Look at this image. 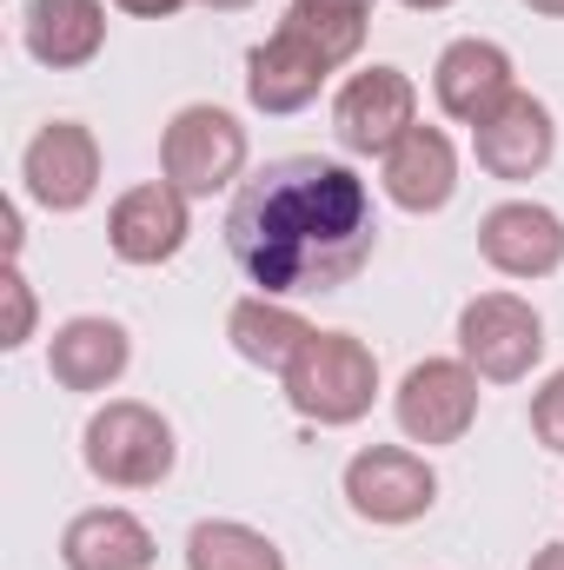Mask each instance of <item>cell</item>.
<instances>
[{
	"label": "cell",
	"instance_id": "1",
	"mask_svg": "<svg viewBox=\"0 0 564 570\" xmlns=\"http://www.w3.org/2000/svg\"><path fill=\"white\" fill-rule=\"evenodd\" d=\"M372 246L379 213L366 179L319 153L266 159L226 206V253L266 298L339 292L366 273Z\"/></svg>",
	"mask_w": 564,
	"mask_h": 570
},
{
	"label": "cell",
	"instance_id": "2",
	"mask_svg": "<svg viewBox=\"0 0 564 570\" xmlns=\"http://www.w3.org/2000/svg\"><path fill=\"white\" fill-rule=\"evenodd\" d=\"M280 385L305 425H359L379 399V358L352 332H312L280 372Z\"/></svg>",
	"mask_w": 564,
	"mask_h": 570
},
{
	"label": "cell",
	"instance_id": "3",
	"mask_svg": "<svg viewBox=\"0 0 564 570\" xmlns=\"http://www.w3.org/2000/svg\"><path fill=\"white\" fill-rule=\"evenodd\" d=\"M173 425L140 405V399H107L87 431H80V458H87V471L100 478V484H114V491H153L166 471H173Z\"/></svg>",
	"mask_w": 564,
	"mask_h": 570
},
{
	"label": "cell",
	"instance_id": "4",
	"mask_svg": "<svg viewBox=\"0 0 564 570\" xmlns=\"http://www.w3.org/2000/svg\"><path fill=\"white\" fill-rule=\"evenodd\" d=\"M458 358L478 379H492V385H518L545 358V318H538V305H525L518 292H478L458 312Z\"/></svg>",
	"mask_w": 564,
	"mask_h": 570
},
{
	"label": "cell",
	"instance_id": "5",
	"mask_svg": "<svg viewBox=\"0 0 564 570\" xmlns=\"http://www.w3.org/2000/svg\"><path fill=\"white\" fill-rule=\"evenodd\" d=\"M246 166V127L226 107H179L159 134V173L186 193L206 199L220 186H233Z\"/></svg>",
	"mask_w": 564,
	"mask_h": 570
},
{
	"label": "cell",
	"instance_id": "6",
	"mask_svg": "<svg viewBox=\"0 0 564 570\" xmlns=\"http://www.w3.org/2000/svg\"><path fill=\"white\" fill-rule=\"evenodd\" d=\"M346 504L366 524H419L438 504V471L412 444H366L346 464Z\"/></svg>",
	"mask_w": 564,
	"mask_h": 570
},
{
	"label": "cell",
	"instance_id": "7",
	"mask_svg": "<svg viewBox=\"0 0 564 570\" xmlns=\"http://www.w3.org/2000/svg\"><path fill=\"white\" fill-rule=\"evenodd\" d=\"M419 127V87H412V73H399V67H366V73H352L346 87H339V100H332V134L346 153H392V146L406 140Z\"/></svg>",
	"mask_w": 564,
	"mask_h": 570
},
{
	"label": "cell",
	"instance_id": "8",
	"mask_svg": "<svg viewBox=\"0 0 564 570\" xmlns=\"http://www.w3.org/2000/svg\"><path fill=\"white\" fill-rule=\"evenodd\" d=\"M392 419L412 444H458L478 425V372L465 358H419L392 392Z\"/></svg>",
	"mask_w": 564,
	"mask_h": 570
},
{
	"label": "cell",
	"instance_id": "9",
	"mask_svg": "<svg viewBox=\"0 0 564 570\" xmlns=\"http://www.w3.org/2000/svg\"><path fill=\"white\" fill-rule=\"evenodd\" d=\"M20 179L47 213H80L100 193V140L80 120H47L20 153Z\"/></svg>",
	"mask_w": 564,
	"mask_h": 570
},
{
	"label": "cell",
	"instance_id": "10",
	"mask_svg": "<svg viewBox=\"0 0 564 570\" xmlns=\"http://www.w3.org/2000/svg\"><path fill=\"white\" fill-rule=\"evenodd\" d=\"M478 253L505 279H552L564 266V219L538 199H505L478 219Z\"/></svg>",
	"mask_w": 564,
	"mask_h": 570
},
{
	"label": "cell",
	"instance_id": "11",
	"mask_svg": "<svg viewBox=\"0 0 564 570\" xmlns=\"http://www.w3.org/2000/svg\"><path fill=\"white\" fill-rule=\"evenodd\" d=\"M186 233H193V219H186V193L173 179L127 186L114 199V213H107V246L127 266H166L186 246Z\"/></svg>",
	"mask_w": 564,
	"mask_h": 570
},
{
	"label": "cell",
	"instance_id": "12",
	"mask_svg": "<svg viewBox=\"0 0 564 570\" xmlns=\"http://www.w3.org/2000/svg\"><path fill=\"white\" fill-rule=\"evenodd\" d=\"M518 94V80H512V53L498 47V40H451L445 53H438V67H431V100L458 120V127H478L485 114H498L505 100Z\"/></svg>",
	"mask_w": 564,
	"mask_h": 570
},
{
	"label": "cell",
	"instance_id": "13",
	"mask_svg": "<svg viewBox=\"0 0 564 570\" xmlns=\"http://www.w3.org/2000/svg\"><path fill=\"white\" fill-rule=\"evenodd\" d=\"M471 153H478V166L492 179H532L558 153V120H552V107L538 94H512L498 114H485L471 127Z\"/></svg>",
	"mask_w": 564,
	"mask_h": 570
},
{
	"label": "cell",
	"instance_id": "14",
	"mask_svg": "<svg viewBox=\"0 0 564 570\" xmlns=\"http://www.w3.org/2000/svg\"><path fill=\"white\" fill-rule=\"evenodd\" d=\"M325 73H332V60H325L305 33L273 27V40H260V47L246 53V100H253L260 114H299V107L319 100Z\"/></svg>",
	"mask_w": 564,
	"mask_h": 570
},
{
	"label": "cell",
	"instance_id": "15",
	"mask_svg": "<svg viewBox=\"0 0 564 570\" xmlns=\"http://www.w3.org/2000/svg\"><path fill=\"white\" fill-rule=\"evenodd\" d=\"M127 365H134V338H127L120 318L80 312V318H67V325L54 332V345H47V372H54V385H67V392H107V385H120Z\"/></svg>",
	"mask_w": 564,
	"mask_h": 570
},
{
	"label": "cell",
	"instance_id": "16",
	"mask_svg": "<svg viewBox=\"0 0 564 570\" xmlns=\"http://www.w3.org/2000/svg\"><path fill=\"white\" fill-rule=\"evenodd\" d=\"M458 193V146L438 127H412L386 153V199L399 213H445Z\"/></svg>",
	"mask_w": 564,
	"mask_h": 570
},
{
	"label": "cell",
	"instance_id": "17",
	"mask_svg": "<svg viewBox=\"0 0 564 570\" xmlns=\"http://www.w3.org/2000/svg\"><path fill=\"white\" fill-rule=\"evenodd\" d=\"M20 40L40 67L67 73V67H87L100 47H107V7L100 0H27L20 13Z\"/></svg>",
	"mask_w": 564,
	"mask_h": 570
},
{
	"label": "cell",
	"instance_id": "18",
	"mask_svg": "<svg viewBox=\"0 0 564 570\" xmlns=\"http://www.w3.org/2000/svg\"><path fill=\"white\" fill-rule=\"evenodd\" d=\"M159 558L153 551V531H146L134 511H80L67 531H60V564L67 570H146Z\"/></svg>",
	"mask_w": 564,
	"mask_h": 570
},
{
	"label": "cell",
	"instance_id": "19",
	"mask_svg": "<svg viewBox=\"0 0 564 570\" xmlns=\"http://www.w3.org/2000/svg\"><path fill=\"white\" fill-rule=\"evenodd\" d=\"M226 338H233V352L246 358V365H260V372H285L292 358H299V345L312 338V325L280 305V298H240L233 312H226Z\"/></svg>",
	"mask_w": 564,
	"mask_h": 570
},
{
	"label": "cell",
	"instance_id": "20",
	"mask_svg": "<svg viewBox=\"0 0 564 570\" xmlns=\"http://www.w3.org/2000/svg\"><path fill=\"white\" fill-rule=\"evenodd\" d=\"M186 570H285L280 544L240 518H206L186 538Z\"/></svg>",
	"mask_w": 564,
	"mask_h": 570
},
{
	"label": "cell",
	"instance_id": "21",
	"mask_svg": "<svg viewBox=\"0 0 564 570\" xmlns=\"http://www.w3.org/2000/svg\"><path fill=\"white\" fill-rule=\"evenodd\" d=\"M366 20H372V13H346V7H312V0H292L280 27L305 33V40H312L332 67H346V60H359V47H366Z\"/></svg>",
	"mask_w": 564,
	"mask_h": 570
},
{
	"label": "cell",
	"instance_id": "22",
	"mask_svg": "<svg viewBox=\"0 0 564 570\" xmlns=\"http://www.w3.org/2000/svg\"><path fill=\"white\" fill-rule=\"evenodd\" d=\"M532 438L545 451H564V372H552L538 392H532Z\"/></svg>",
	"mask_w": 564,
	"mask_h": 570
},
{
	"label": "cell",
	"instance_id": "23",
	"mask_svg": "<svg viewBox=\"0 0 564 570\" xmlns=\"http://www.w3.org/2000/svg\"><path fill=\"white\" fill-rule=\"evenodd\" d=\"M0 285H7V338H0V345L13 352V345L33 338V292H27V279H20V266H7Z\"/></svg>",
	"mask_w": 564,
	"mask_h": 570
},
{
	"label": "cell",
	"instance_id": "24",
	"mask_svg": "<svg viewBox=\"0 0 564 570\" xmlns=\"http://www.w3.org/2000/svg\"><path fill=\"white\" fill-rule=\"evenodd\" d=\"M114 7H127V13H140V20H166V13H179L186 0H114Z\"/></svg>",
	"mask_w": 564,
	"mask_h": 570
},
{
	"label": "cell",
	"instance_id": "25",
	"mask_svg": "<svg viewBox=\"0 0 564 570\" xmlns=\"http://www.w3.org/2000/svg\"><path fill=\"white\" fill-rule=\"evenodd\" d=\"M525 570H564V544H545V551H538Z\"/></svg>",
	"mask_w": 564,
	"mask_h": 570
},
{
	"label": "cell",
	"instance_id": "26",
	"mask_svg": "<svg viewBox=\"0 0 564 570\" xmlns=\"http://www.w3.org/2000/svg\"><path fill=\"white\" fill-rule=\"evenodd\" d=\"M312 7H346V13H372V0H312Z\"/></svg>",
	"mask_w": 564,
	"mask_h": 570
},
{
	"label": "cell",
	"instance_id": "27",
	"mask_svg": "<svg viewBox=\"0 0 564 570\" xmlns=\"http://www.w3.org/2000/svg\"><path fill=\"white\" fill-rule=\"evenodd\" d=\"M532 13H552V20H564V0H525Z\"/></svg>",
	"mask_w": 564,
	"mask_h": 570
},
{
	"label": "cell",
	"instance_id": "28",
	"mask_svg": "<svg viewBox=\"0 0 564 570\" xmlns=\"http://www.w3.org/2000/svg\"><path fill=\"white\" fill-rule=\"evenodd\" d=\"M200 7H213V13H240V7H253V0H200Z\"/></svg>",
	"mask_w": 564,
	"mask_h": 570
},
{
	"label": "cell",
	"instance_id": "29",
	"mask_svg": "<svg viewBox=\"0 0 564 570\" xmlns=\"http://www.w3.org/2000/svg\"><path fill=\"white\" fill-rule=\"evenodd\" d=\"M412 13H438V7H451V0H406Z\"/></svg>",
	"mask_w": 564,
	"mask_h": 570
}]
</instances>
